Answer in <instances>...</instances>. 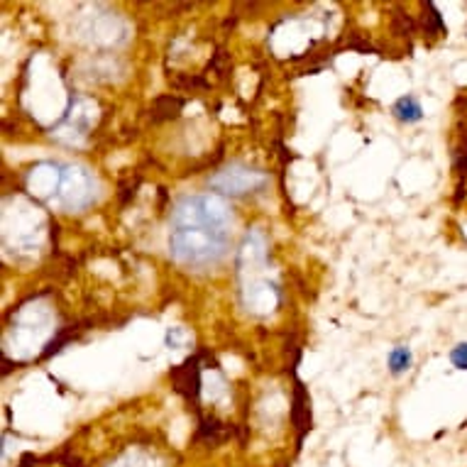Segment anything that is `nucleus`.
I'll return each instance as SVG.
<instances>
[{"instance_id": "nucleus-3", "label": "nucleus", "mask_w": 467, "mask_h": 467, "mask_svg": "<svg viewBox=\"0 0 467 467\" xmlns=\"http://www.w3.org/2000/svg\"><path fill=\"white\" fill-rule=\"evenodd\" d=\"M230 436H233V428L220 423L218 418H201V421H198L196 438L198 441H206L208 445H220V443H225Z\"/></svg>"}, {"instance_id": "nucleus-1", "label": "nucleus", "mask_w": 467, "mask_h": 467, "mask_svg": "<svg viewBox=\"0 0 467 467\" xmlns=\"http://www.w3.org/2000/svg\"><path fill=\"white\" fill-rule=\"evenodd\" d=\"M172 379L177 394H181L193 409H198V396H201V360H198V355L188 357L181 367H174Z\"/></svg>"}, {"instance_id": "nucleus-5", "label": "nucleus", "mask_w": 467, "mask_h": 467, "mask_svg": "<svg viewBox=\"0 0 467 467\" xmlns=\"http://www.w3.org/2000/svg\"><path fill=\"white\" fill-rule=\"evenodd\" d=\"M394 115L402 122H418L423 117V108L413 96H402L394 103Z\"/></svg>"}, {"instance_id": "nucleus-2", "label": "nucleus", "mask_w": 467, "mask_h": 467, "mask_svg": "<svg viewBox=\"0 0 467 467\" xmlns=\"http://www.w3.org/2000/svg\"><path fill=\"white\" fill-rule=\"evenodd\" d=\"M291 418L294 426L299 428V436L304 438L311 431V411H309V396H306V386L296 379L294 386V407H291Z\"/></svg>"}, {"instance_id": "nucleus-4", "label": "nucleus", "mask_w": 467, "mask_h": 467, "mask_svg": "<svg viewBox=\"0 0 467 467\" xmlns=\"http://www.w3.org/2000/svg\"><path fill=\"white\" fill-rule=\"evenodd\" d=\"M183 108V98L179 96H159L152 106V120L162 122V120H172L181 113Z\"/></svg>"}, {"instance_id": "nucleus-7", "label": "nucleus", "mask_w": 467, "mask_h": 467, "mask_svg": "<svg viewBox=\"0 0 467 467\" xmlns=\"http://www.w3.org/2000/svg\"><path fill=\"white\" fill-rule=\"evenodd\" d=\"M74 338H76V330H74V325H69V328L61 330L59 336H56L54 341H51L49 345H47V350L42 352V357H51V355H54V352H59L61 347L66 345V343H72Z\"/></svg>"}, {"instance_id": "nucleus-11", "label": "nucleus", "mask_w": 467, "mask_h": 467, "mask_svg": "<svg viewBox=\"0 0 467 467\" xmlns=\"http://www.w3.org/2000/svg\"><path fill=\"white\" fill-rule=\"evenodd\" d=\"M394 30L399 32V35H411L413 30V22L409 15H404V13H399V15H394Z\"/></svg>"}, {"instance_id": "nucleus-10", "label": "nucleus", "mask_w": 467, "mask_h": 467, "mask_svg": "<svg viewBox=\"0 0 467 467\" xmlns=\"http://www.w3.org/2000/svg\"><path fill=\"white\" fill-rule=\"evenodd\" d=\"M450 362L457 367V370H467V343H460L457 347H452Z\"/></svg>"}, {"instance_id": "nucleus-9", "label": "nucleus", "mask_w": 467, "mask_h": 467, "mask_svg": "<svg viewBox=\"0 0 467 467\" xmlns=\"http://www.w3.org/2000/svg\"><path fill=\"white\" fill-rule=\"evenodd\" d=\"M426 10H428V20H431V25L426 27V32H443L445 30V22H443L441 13L436 10L433 3H426Z\"/></svg>"}, {"instance_id": "nucleus-12", "label": "nucleus", "mask_w": 467, "mask_h": 467, "mask_svg": "<svg viewBox=\"0 0 467 467\" xmlns=\"http://www.w3.org/2000/svg\"><path fill=\"white\" fill-rule=\"evenodd\" d=\"M17 467H37V457L32 455V452H25L22 455V460H20V465Z\"/></svg>"}, {"instance_id": "nucleus-8", "label": "nucleus", "mask_w": 467, "mask_h": 467, "mask_svg": "<svg viewBox=\"0 0 467 467\" xmlns=\"http://www.w3.org/2000/svg\"><path fill=\"white\" fill-rule=\"evenodd\" d=\"M169 81H172L174 88H186V91H191V88H208V83H206L204 79L188 76V74H181V76H169Z\"/></svg>"}, {"instance_id": "nucleus-6", "label": "nucleus", "mask_w": 467, "mask_h": 467, "mask_svg": "<svg viewBox=\"0 0 467 467\" xmlns=\"http://www.w3.org/2000/svg\"><path fill=\"white\" fill-rule=\"evenodd\" d=\"M411 350L409 347H404V345H399V347H394V350L389 352V357H386V365H389V372L391 375H404V372L411 367Z\"/></svg>"}]
</instances>
